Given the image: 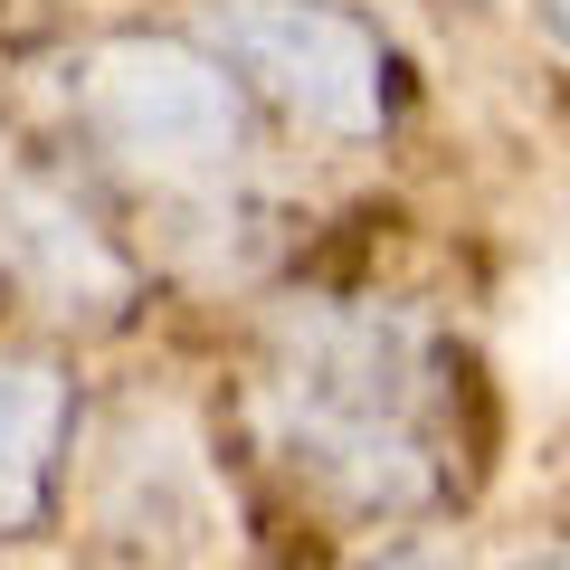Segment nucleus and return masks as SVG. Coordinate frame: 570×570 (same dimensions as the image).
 <instances>
[{"mask_svg":"<svg viewBox=\"0 0 570 570\" xmlns=\"http://www.w3.org/2000/svg\"><path fill=\"white\" fill-rule=\"evenodd\" d=\"M532 20H542V29H551V39H561V48H570V0H532Z\"/></svg>","mask_w":570,"mask_h":570,"instance_id":"nucleus-7","label":"nucleus"},{"mask_svg":"<svg viewBox=\"0 0 570 570\" xmlns=\"http://www.w3.org/2000/svg\"><path fill=\"white\" fill-rule=\"evenodd\" d=\"M77 448V371L58 352H0V542L48 532Z\"/></svg>","mask_w":570,"mask_h":570,"instance_id":"nucleus-5","label":"nucleus"},{"mask_svg":"<svg viewBox=\"0 0 570 570\" xmlns=\"http://www.w3.org/2000/svg\"><path fill=\"white\" fill-rule=\"evenodd\" d=\"M247 86L209 39H171V29H115L67 58V115L105 163L142 171V181H219L247 163Z\"/></svg>","mask_w":570,"mask_h":570,"instance_id":"nucleus-2","label":"nucleus"},{"mask_svg":"<svg viewBox=\"0 0 570 570\" xmlns=\"http://www.w3.org/2000/svg\"><path fill=\"white\" fill-rule=\"evenodd\" d=\"M0 276L39 295L67 324H124L142 295V266L58 171H10L0 181Z\"/></svg>","mask_w":570,"mask_h":570,"instance_id":"nucleus-4","label":"nucleus"},{"mask_svg":"<svg viewBox=\"0 0 570 570\" xmlns=\"http://www.w3.org/2000/svg\"><path fill=\"white\" fill-rule=\"evenodd\" d=\"M362 570H466V561H456L448 542H390L381 561H362Z\"/></svg>","mask_w":570,"mask_h":570,"instance_id":"nucleus-6","label":"nucleus"},{"mask_svg":"<svg viewBox=\"0 0 570 570\" xmlns=\"http://www.w3.org/2000/svg\"><path fill=\"white\" fill-rule=\"evenodd\" d=\"M276 448L295 475L352 513H428L448 504V343L419 314L381 305H314L276 333L266 371Z\"/></svg>","mask_w":570,"mask_h":570,"instance_id":"nucleus-1","label":"nucleus"},{"mask_svg":"<svg viewBox=\"0 0 570 570\" xmlns=\"http://www.w3.org/2000/svg\"><path fill=\"white\" fill-rule=\"evenodd\" d=\"M523 570H570V551H542V561H523Z\"/></svg>","mask_w":570,"mask_h":570,"instance_id":"nucleus-8","label":"nucleus"},{"mask_svg":"<svg viewBox=\"0 0 570 570\" xmlns=\"http://www.w3.org/2000/svg\"><path fill=\"white\" fill-rule=\"evenodd\" d=\"M190 39H209L228 58V77L285 115L295 134L324 142H371L400 105V58L390 39L343 10V0H200Z\"/></svg>","mask_w":570,"mask_h":570,"instance_id":"nucleus-3","label":"nucleus"}]
</instances>
